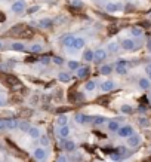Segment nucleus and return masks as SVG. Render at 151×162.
Instances as JSON below:
<instances>
[{
    "mask_svg": "<svg viewBox=\"0 0 151 162\" xmlns=\"http://www.w3.org/2000/svg\"><path fill=\"white\" fill-rule=\"evenodd\" d=\"M31 113H33L31 110H22V112H21V116H30Z\"/></svg>",
    "mask_w": 151,
    "mask_h": 162,
    "instance_id": "nucleus-40",
    "label": "nucleus"
},
{
    "mask_svg": "<svg viewBox=\"0 0 151 162\" xmlns=\"http://www.w3.org/2000/svg\"><path fill=\"white\" fill-rule=\"evenodd\" d=\"M90 121H92L90 116H86V115H83V113H77V115H76V122L80 123V125H84V123H87V122H90Z\"/></svg>",
    "mask_w": 151,
    "mask_h": 162,
    "instance_id": "nucleus-7",
    "label": "nucleus"
},
{
    "mask_svg": "<svg viewBox=\"0 0 151 162\" xmlns=\"http://www.w3.org/2000/svg\"><path fill=\"white\" fill-rule=\"evenodd\" d=\"M76 37L74 34H67L65 37H64V40H62V43H64V46H73V43H74Z\"/></svg>",
    "mask_w": 151,
    "mask_h": 162,
    "instance_id": "nucleus-15",
    "label": "nucleus"
},
{
    "mask_svg": "<svg viewBox=\"0 0 151 162\" xmlns=\"http://www.w3.org/2000/svg\"><path fill=\"white\" fill-rule=\"evenodd\" d=\"M31 52H41V46L40 45H33L31 46Z\"/></svg>",
    "mask_w": 151,
    "mask_h": 162,
    "instance_id": "nucleus-38",
    "label": "nucleus"
},
{
    "mask_svg": "<svg viewBox=\"0 0 151 162\" xmlns=\"http://www.w3.org/2000/svg\"><path fill=\"white\" fill-rule=\"evenodd\" d=\"M71 4H73V6H81V1H80V0H73Z\"/></svg>",
    "mask_w": 151,
    "mask_h": 162,
    "instance_id": "nucleus-45",
    "label": "nucleus"
},
{
    "mask_svg": "<svg viewBox=\"0 0 151 162\" xmlns=\"http://www.w3.org/2000/svg\"><path fill=\"white\" fill-rule=\"evenodd\" d=\"M139 88L141 89H148L150 88V79H147V78L139 79Z\"/></svg>",
    "mask_w": 151,
    "mask_h": 162,
    "instance_id": "nucleus-22",
    "label": "nucleus"
},
{
    "mask_svg": "<svg viewBox=\"0 0 151 162\" xmlns=\"http://www.w3.org/2000/svg\"><path fill=\"white\" fill-rule=\"evenodd\" d=\"M4 128H6V121L0 118V129H4Z\"/></svg>",
    "mask_w": 151,
    "mask_h": 162,
    "instance_id": "nucleus-42",
    "label": "nucleus"
},
{
    "mask_svg": "<svg viewBox=\"0 0 151 162\" xmlns=\"http://www.w3.org/2000/svg\"><path fill=\"white\" fill-rule=\"evenodd\" d=\"M0 79L3 81V83H6V85H9V86H15V85L19 83L18 78H15V76H12V75H3V73H0Z\"/></svg>",
    "mask_w": 151,
    "mask_h": 162,
    "instance_id": "nucleus-1",
    "label": "nucleus"
},
{
    "mask_svg": "<svg viewBox=\"0 0 151 162\" xmlns=\"http://www.w3.org/2000/svg\"><path fill=\"white\" fill-rule=\"evenodd\" d=\"M37 10H38V6H33V7L28 9V13H34V12H37Z\"/></svg>",
    "mask_w": 151,
    "mask_h": 162,
    "instance_id": "nucleus-41",
    "label": "nucleus"
},
{
    "mask_svg": "<svg viewBox=\"0 0 151 162\" xmlns=\"http://www.w3.org/2000/svg\"><path fill=\"white\" fill-rule=\"evenodd\" d=\"M67 116L65 115H59L58 116V119H56V123H58V126H64V125H67Z\"/></svg>",
    "mask_w": 151,
    "mask_h": 162,
    "instance_id": "nucleus-25",
    "label": "nucleus"
},
{
    "mask_svg": "<svg viewBox=\"0 0 151 162\" xmlns=\"http://www.w3.org/2000/svg\"><path fill=\"white\" fill-rule=\"evenodd\" d=\"M6 128H7V129L19 128V122L16 121V119H6Z\"/></svg>",
    "mask_w": 151,
    "mask_h": 162,
    "instance_id": "nucleus-12",
    "label": "nucleus"
},
{
    "mask_svg": "<svg viewBox=\"0 0 151 162\" xmlns=\"http://www.w3.org/2000/svg\"><path fill=\"white\" fill-rule=\"evenodd\" d=\"M92 122H93V125L99 126V125H104V123L107 122V118H105V116H95V118L92 119Z\"/></svg>",
    "mask_w": 151,
    "mask_h": 162,
    "instance_id": "nucleus-18",
    "label": "nucleus"
},
{
    "mask_svg": "<svg viewBox=\"0 0 151 162\" xmlns=\"http://www.w3.org/2000/svg\"><path fill=\"white\" fill-rule=\"evenodd\" d=\"M40 144L44 147V146H49V138L46 137V135H41L40 137Z\"/></svg>",
    "mask_w": 151,
    "mask_h": 162,
    "instance_id": "nucleus-36",
    "label": "nucleus"
},
{
    "mask_svg": "<svg viewBox=\"0 0 151 162\" xmlns=\"http://www.w3.org/2000/svg\"><path fill=\"white\" fill-rule=\"evenodd\" d=\"M111 158H113V161H118L120 159V155H113Z\"/></svg>",
    "mask_w": 151,
    "mask_h": 162,
    "instance_id": "nucleus-48",
    "label": "nucleus"
},
{
    "mask_svg": "<svg viewBox=\"0 0 151 162\" xmlns=\"http://www.w3.org/2000/svg\"><path fill=\"white\" fill-rule=\"evenodd\" d=\"M38 25H40L41 28H50V27H52V19L44 18V19H41V21L38 22Z\"/></svg>",
    "mask_w": 151,
    "mask_h": 162,
    "instance_id": "nucleus-20",
    "label": "nucleus"
},
{
    "mask_svg": "<svg viewBox=\"0 0 151 162\" xmlns=\"http://www.w3.org/2000/svg\"><path fill=\"white\" fill-rule=\"evenodd\" d=\"M120 7H121L120 4H114V3H108V4H105V10H107V12H111V13L115 12V10H118Z\"/></svg>",
    "mask_w": 151,
    "mask_h": 162,
    "instance_id": "nucleus-21",
    "label": "nucleus"
},
{
    "mask_svg": "<svg viewBox=\"0 0 151 162\" xmlns=\"http://www.w3.org/2000/svg\"><path fill=\"white\" fill-rule=\"evenodd\" d=\"M107 58V51L105 49H96L95 52H93V60H95V63H101V61H104Z\"/></svg>",
    "mask_w": 151,
    "mask_h": 162,
    "instance_id": "nucleus-3",
    "label": "nucleus"
},
{
    "mask_svg": "<svg viewBox=\"0 0 151 162\" xmlns=\"http://www.w3.org/2000/svg\"><path fill=\"white\" fill-rule=\"evenodd\" d=\"M148 51H151V40L148 42Z\"/></svg>",
    "mask_w": 151,
    "mask_h": 162,
    "instance_id": "nucleus-49",
    "label": "nucleus"
},
{
    "mask_svg": "<svg viewBox=\"0 0 151 162\" xmlns=\"http://www.w3.org/2000/svg\"><path fill=\"white\" fill-rule=\"evenodd\" d=\"M108 129H110V131H118V129H120V125H118V122L117 121H110L108 122Z\"/></svg>",
    "mask_w": 151,
    "mask_h": 162,
    "instance_id": "nucleus-24",
    "label": "nucleus"
},
{
    "mask_svg": "<svg viewBox=\"0 0 151 162\" xmlns=\"http://www.w3.org/2000/svg\"><path fill=\"white\" fill-rule=\"evenodd\" d=\"M115 72L118 75H126L127 73V63L126 61H118L115 64Z\"/></svg>",
    "mask_w": 151,
    "mask_h": 162,
    "instance_id": "nucleus-6",
    "label": "nucleus"
},
{
    "mask_svg": "<svg viewBox=\"0 0 151 162\" xmlns=\"http://www.w3.org/2000/svg\"><path fill=\"white\" fill-rule=\"evenodd\" d=\"M130 33H132L135 37H141V36L144 34V30H142L141 27H133V28L130 30Z\"/></svg>",
    "mask_w": 151,
    "mask_h": 162,
    "instance_id": "nucleus-23",
    "label": "nucleus"
},
{
    "mask_svg": "<svg viewBox=\"0 0 151 162\" xmlns=\"http://www.w3.org/2000/svg\"><path fill=\"white\" fill-rule=\"evenodd\" d=\"M19 36H21V37H27V39H28V37H31V36H33V30H31V28H24V30H22V33H21Z\"/></svg>",
    "mask_w": 151,
    "mask_h": 162,
    "instance_id": "nucleus-27",
    "label": "nucleus"
},
{
    "mask_svg": "<svg viewBox=\"0 0 151 162\" xmlns=\"http://www.w3.org/2000/svg\"><path fill=\"white\" fill-rule=\"evenodd\" d=\"M139 144H141V137H139V135L133 134V135H130V137L127 138V146H129V147H138Z\"/></svg>",
    "mask_w": 151,
    "mask_h": 162,
    "instance_id": "nucleus-5",
    "label": "nucleus"
},
{
    "mask_svg": "<svg viewBox=\"0 0 151 162\" xmlns=\"http://www.w3.org/2000/svg\"><path fill=\"white\" fill-rule=\"evenodd\" d=\"M118 137H123V138H129L130 135H133V128L130 125H126V126H121L118 131H117Z\"/></svg>",
    "mask_w": 151,
    "mask_h": 162,
    "instance_id": "nucleus-2",
    "label": "nucleus"
},
{
    "mask_svg": "<svg viewBox=\"0 0 151 162\" xmlns=\"http://www.w3.org/2000/svg\"><path fill=\"white\" fill-rule=\"evenodd\" d=\"M83 46H84V39H81V37H76V40H74V43H73L71 48H74L76 51H80Z\"/></svg>",
    "mask_w": 151,
    "mask_h": 162,
    "instance_id": "nucleus-14",
    "label": "nucleus"
},
{
    "mask_svg": "<svg viewBox=\"0 0 151 162\" xmlns=\"http://www.w3.org/2000/svg\"><path fill=\"white\" fill-rule=\"evenodd\" d=\"M0 48H1V42H0Z\"/></svg>",
    "mask_w": 151,
    "mask_h": 162,
    "instance_id": "nucleus-50",
    "label": "nucleus"
},
{
    "mask_svg": "<svg viewBox=\"0 0 151 162\" xmlns=\"http://www.w3.org/2000/svg\"><path fill=\"white\" fill-rule=\"evenodd\" d=\"M120 110H121L123 113H132V107H130L129 104H123V106L120 107Z\"/></svg>",
    "mask_w": 151,
    "mask_h": 162,
    "instance_id": "nucleus-35",
    "label": "nucleus"
},
{
    "mask_svg": "<svg viewBox=\"0 0 151 162\" xmlns=\"http://www.w3.org/2000/svg\"><path fill=\"white\" fill-rule=\"evenodd\" d=\"M58 162H67V158L65 156H61V158H58Z\"/></svg>",
    "mask_w": 151,
    "mask_h": 162,
    "instance_id": "nucleus-47",
    "label": "nucleus"
},
{
    "mask_svg": "<svg viewBox=\"0 0 151 162\" xmlns=\"http://www.w3.org/2000/svg\"><path fill=\"white\" fill-rule=\"evenodd\" d=\"M114 86H115V85H114L113 81H105V82L101 83V89H102L104 92H110V91H113Z\"/></svg>",
    "mask_w": 151,
    "mask_h": 162,
    "instance_id": "nucleus-9",
    "label": "nucleus"
},
{
    "mask_svg": "<svg viewBox=\"0 0 151 162\" xmlns=\"http://www.w3.org/2000/svg\"><path fill=\"white\" fill-rule=\"evenodd\" d=\"M145 72L148 73V76H150V81H151V64H148V66L145 67Z\"/></svg>",
    "mask_w": 151,
    "mask_h": 162,
    "instance_id": "nucleus-44",
    "label": "nucleus"
},
{
    "mask_svg": "<svg viewBox=\"0 0 151 162\" xmlns=\"http://www.w3.org/2000/svg\"><path fill=\"white\" fill-rule=\"evenodd\" d=\"M84 88H86V91H93V89L96 88V83H95L93 81H89V82H86Z\"/></svg>",
    "mask_w": 151,
    "mask_h": 162,
    "instance_id": "nucleus-32",
    "label": "nucleus"
},
{
    "mask_svg": "<svg viewBox=\"0 0 151 162\" xmlns=\"http://www.w3.org/2000/svg\"><path fill=\"white\" fill-rule=\"evenodd\" d=\"M24 28H25L24 25H15L13 28H10V34H12V36H19Z\"/></svg>",
    "mask_w": 151,
    "mask_h": 162,
    "instance_id": "nucleus-17",
    "label": "nucleus"
},
{
    "mask_svg": "<svg viewBox=\"0 0 151 162\" xmlns=\"http://www.w3.org/2000/svg\"><path fill=\"white\" fill-rule=\"evenodd\" d=\"M83 58H84L86 61H92V60H93V51H90V49H87V51L84 52V55H83Z\"/></svg>",
    "mask_w": 151,
    "mask_h": 162,
    "instance_id": "nucleus-30",
    "label": "nucleus"
},
{
    "mask_svg": "<svg viewBox=\"0 0 151 162\" xmlns=\"http://www.w3.org/2000/svg\"><path fill=\"white\" fill-rule=\"evenodd\" d=\"M30 128H31V126H30V123H28L27 121L19 122V129H21V131H27V132H28V129H30Z\"/></svg>",
    "mask_w": 151,
    "mask_h": 162,
    "instance_id": "nucleus-29",
    "label": "nucleus"
},
{
    "mask_svg": "<svg viewBox=\"0 0 151 162\" xmlns=\"http://www.w3.org/2000/svg\"><path fill=\"white\" fill-rule=\"evenodd\" d=\"M12 49H13V51H18V52H21V51H24L25 48H24V45H22V43H19V42H15V43H12Z\"/></svg>",
    "mask_w": 151,
    "mask_h": 162,
    "instance_id": "nucleus-28",
    "label": "nucleus"
},
{
    "mask_svg": "<svg viewBox=\"0 0 151 162\" xmlns=\"http://www.w3.org/2000/svg\"><path fill=\"white\" fill-rule=\"evenodd\" d=\"M64 147H65V150H68V152H73L76 149V143L73 140H64Z\"/></svg>",
    "mask_w": 151,
    "mask_h": 162,
    "instance_id": "nucleus-16",
    "label": "nucleus"
},
{
    "mask_svg": "<svg viewBox=\"0 0 151 162\" xmlns=\"http://www.w3.org/2000/svg\"><path fill=\"white\" fill-rule=\"evenodd\" d=\"M4 19H6V15L0 10V22H4Z\"/></svg>",
    "mask_w": 151,
    "mask_h": 162,
    "instance_id": "nucleus-46",
    "label": "nucleus"
},
{
    "mask_svg": "<svg viewBox=\"0 0 151 162\" xmlns=\"http://www.w3.org/2000/svg\"><path fill=\"white\" fill-rule=\"evenodd\" d=\"M0 106H1V101H0Z\"/></svg>",
    "mask_w": 151,
    "mask_h": 162,
    "instance_id": "nucleus-51",
    "label": "nucleus"
},
{
    "mask_svg": "<svg viewBox=\"0 0 151 162\" xmlns=\"http://www.w3.org/2000/svg\"><path fill=\"white\" fill-rule=\"evenodd\" d=\"M117 152H118V155H123V153H126V147H117Z\"/></svg>",
    "mask_w": 151,
    "mask_h": 162,
    "instance_id": "nucleus-43",
    "label": "nucleus"
},
{
    "mask_svg": "<svg viewBox=\"0 0 151 162\" xmlns=\"http://www.w3.org/2000/svg\"><path fill=\"white\" fill-rule=\"evenodd\" d=\"M58 81L62 82V83H67V82H70V75H67V73H59V75H58Z\"/></svg>",
    "mask_w": 151,
    "mask_h": 162,
    "instance_id": "nucleus-26",
    "label": "nucleus"
},
{
    "mask_svg": "<svg viewBox=\"0 0 151 162\" xmlns=\"http://www.w3.org/2000/svg\"><path fill=\"white\" fill-rule=\"evenodd\" d=\"M111 72H113V67H111V66H102V67H101V73L105 75V76L110 75Z\"/></svg>",
    "mask_w": 151,
    "mask_h": 162,
    "instance_id": "nucleus-31",
    "label": "nucleus"
},
{
    "mask_svg": "<svg viewBox=\"0 0 151 162\" xmlns=\"http://www.w3.org/2000/svg\"><path fill=\"white\" fill-rule=\"evenodd\" d=\"M121 48H123L124 51H132V49L135 48V42L130 40V39H124V40L121 42Z\"/></svg>",
    "mask_w": 151,
    "mask_h": 162,
    "instance_id": "nucleus-10",
    "label": "nucleus"
},
{
    "mask_svg": "<svg viewBox=\"0 0 151 162\" xmlns=\"http://www.w3.org/2000/svg\"><path fill=\"white\" fill-rule=\"evenodd\" d=\"M58 134H59V137H62V138H67V137L70 135V128H68L67 125H64V126H59V129H58Z\"/></svg>",
    "mask_w": 151,
    "mask_h": 162,
    "instance_id": "nucleus-11",
    "label": "nucleus"
},
{
    "mask_svg": "<svg viewBox=\"0 0 151 162\" xmlns=\"http://www.w3.org/2000/svg\"><path fill=\"white\" fill-rule=\"evenodd\" d=\"M87 75H89V67H80V69L77 70V76H78L80 79H86Z\"/></svg>",
    "mask_w": 151,
    "mask_h": 162,
    "instance_id": "nucleus-13",
    "label": "nucleus"
},
{
    "mask_svg": "<svg viewBox=\"0 0 151 162\" xmlns=\"http://www.w3.org/2000/svg\"><path fill=\"white\" fill-rule=\"evenodd\" d=\"M28 134H30L31 138H40V129H38V128L31 126V128L28 129Z\"/></svg>",
    "mask_w": 151,
    "mask_h": 162,
    "instance_id": "nucleus-19",
    "label": "nucleus"
},
{
    "mask_svg": "<svg viewBox=\"0 0 151 162\" xmlns=\"http://www.w3.org/2000/svg\"><path fill=\"white\" fill-rule=\"evenodd\" d=\"M44 158H46V150H44L43 147H37V149L34 150V159L43 161Z\"/></svg>",
    "mask_w": 151,
    "mask_h": 162,
    "instance_id": "nucleus-8",
    "label": "nucleus"
},
{
    "mask_svg": "<svg viewBox=\"0 0 151 162\" xmlns=\"http://www.w3.org/2000/svg\"><path fill=\"white\" fill-rule=\"evenodd\" d=\"M52 61H53L55 64H58V66H61V64L64 63V60H62L61 57H55V58H52Z\"/></svg>",
    "mask_w": 151,
    "mask_h": 162,
    "instance_id": "nucleus-37",
    "label": "nucleus"
},
{
    "mask_svg": "<svg viewBox=\"0 0 151 162\" xmlns=\"http://www.w3.org/2000/svg\"><path fill=\"white\" fill-rule=\"evenodd\" d=\"M40 61H41V64H49V63H50V58H49V57H43Z\"/></svg>",
    "mask_w": 151,
    "mask_h": 162,
    "instance_id": "nucleus-39",
    "label": "nucleus"
},
{
    "mask_svg": "<svg viewBox=\"0 0 151 162\" xmlns=\"http://www.w3.org/2000/svg\"><path fill=\"white\" fill-rule=\"evenodd\" d=\"M12 12L13 13H21L22 10H25V3L22 1V0H16L13 4H12Z\"/></svg>",
    "mask_w": 151,
    "mask_h": 162,
    "instance_id": "nucleus-4",
    "label": "nucleus"
},
{
    "mask_svg": "<svg viewBox=\"0 0 151 162\" xmlns=\"http://www.w3.org/2000/svg\"><path fill=\"white\" fill-rule=\"evenodd\" d=\"M68 69H70V70H78L80 66H78L77 61H68Z\"/></svg>",
    "mask_w": 151,
    "mask_h": 162,
    "instance_id": "nucleus-34",
    "label": "nucleus"
},
{
    "mask_svg": "<svg viewBox=\"0 0 151 162\" xmlns=\"http://www.w3.org/2000/svg\"><path fill=\"white\" fill-rule=\"evenodd\" d=\"M118 51V45L115 43V42H111V43H108V52H117Z\"/></svg>",
    "mask_w": 151,
    "mask_h": 162,
    "instance_id": "nucleus-33",
    "label": "nucleus"
}]
</instances>
